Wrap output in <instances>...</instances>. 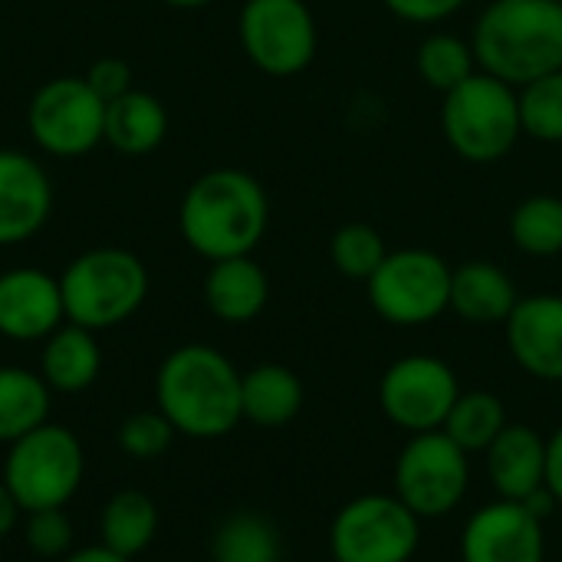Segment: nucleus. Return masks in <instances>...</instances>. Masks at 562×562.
Listing matches in <instances>:
<instances>
[{"label":"nucleus","mask_w":562,"mask_h":562,"mask_svg":"<svg viewBox=\"0 0 562 562\" xmlns=\"http://www.w3.org/2000/svg\"><path fill=\"white\" fill-rule=\"evenodd\" d=\"M178 224L188 247L211 263L247 257L267 234L270 201L254 175L240 168H214L184 191Z\"/></svg>","instance_id":"f257e3e1"},{"label":"nucleus","mask_w":562,"mask_h":562,"mask_svg":"<svg viewBox=\"0 0 562 562\" xmlns=\"http://www.w3.org/2000/svg\"><path fill=\"white\" fill-rule=\"evenodd\" d=\"M481 72L514 89L562 69V0H491L471 33Z\"/></svg>","instance_id":"f03ea898"},{"label":"nucleus","mask_w":562,"mask_h":562,"mask_svg":"<svg viewBox=\"0 0 562 562\" xmlns=\"http://www.w3.org/2000/svg\"><path fill=\"white\" fill-rule=\"evenodd\" d=\"M158 412L188 438H221L240 418V372L201 342L175 349L155 379Z\"/></svg>","instance_id":"7ed1b4c3"},{"label":"nucleus","mask_w":562,"mask_h":562,"mask_svg":"<svg viewBox=\"0 0 562 562\" xmlns=\"http://www.w3.org/2000/svg\"><path fill=\"white\" fill-rule=\"evenodd\" d=\"M441 135L468 165L504 161L524 138L517 89L491 72H474L445 95Z\"/></svg>","instance_id":"20e7f679"},{"label":"nucleus","mask_w":562,"mask_h":562,"mask_svg":"<svg viewBox=\"0 0 562 562\" xmlns=\"http://www.w3.org/2000/svg\"><path fill=\"white\" fill-rule=\"evenodd\" d=\"M59 290L66 319L99 333L138 313L148 296V270L122 247H95L63 270Z\"/></svg>","instance_id":"39448f33"},{"label":"nucleus","mask_w":562,"mask_h":562,"mask_svg":"<svg viewBox=\"0 0 562 562\" xmlns=\"http://www.w3.org/2000/svg\"><path fill=\"white\" fill-rule=\"evenodd\" d=\"M82 445L63 425H40L10 445L3 464V484L16 497L23 514L66 507L82 484Z\"/></svg>","instance_id":"423d86ee"},{"label":"nucleus","mask_w":562,"mask_h":562,"mask_svg":"<svg viewBox=\"0 0 562 562\" xmlns=\"http://www.w3.org/2000/svg\"><path fill=\"white\" fill-rule=\"evenodd\" d=\"M451 267L425 247L389 250L379 270L366 280L372 310L392 326H425L451 310Z\"/></svg>","instance_id":"0eeeda50"},{"label":"nucleus","mask_w":562,"mask_h":562,"mask_svg":"<svg viewBox=\"0 0 562 562\" xmlns=\"http://www.w3.org/2000/svg\"><path fill=\"white\" fill-rule=\"evenodd\" d=\"M237 33L247 59L273 79L300 76L319 49L316 16L306 0H247Z\"/></svg>","instance_id":"6e6552de"},{"label":"nucleus","mask_w":562,"mask_h":562,"mask_svg":"<svg viewBox=\"0 0 562 562\" xmlns=\"http://www.w3.org/2000/svg\"><path fill=\"white\" fill-rule=\"evenodd\" d=\"M26 125L46 155L79 158L105 142V102L92 92L86 76H59L36 89Z\"/></svg>","instance_id":"1a4fd4ad"},{"label":"nucleus","mask_w":562,"mask_h":562,"mask_svg":"<svg viewBox=\"0 0 562 562\" xmlns=\"http://www.w3.org/2000/svg\"><path fill=\"white\" fill-rule=\"evenodd\" d=\"M468 491V451L445 431L415 435L395 464V497L418 517L451 514Z\"/></svg>","instance_id":"9d476101"},{"label":"nucleus","mask_w":562,"mask_h":562,"mask_svg":"<svg viewBox=\"0 0 562 562\" xmlns=\"http://www.w3.org/2000/svg\"><path fill=\"white\" fill-rule=\"evenodd\" d=\"M418 550V514L398 497H359L333 524L336 562H408Z\"/></svg>","instance_id":"9b49d317"},{"label":"nucleus","mask_w":562,"mask_h":562,"mask_svg":"<svg viewBox=\"0 0 562 562\" xmlns=\"http://www.w3.org/2000/svg\"><path fill=\"white\" fill-rule=\"evenodd\" d=\"M458 398L461 392H458V379L451 366L435 356L398 359L379 385V402L385 415L398 428L415 431V435L435 431L438 425H445Z\"/></svg>","instance_id":"f8f14e48"},{"label":"nucleus","mask_w":562,"mask_h":562,"mask_svg":"<svg viewBox=\"0 0 562 562\" xmlns=\"http://www.w3.org/2000/svg\"><path fill=\"white\" fill-rule=\"evenodd\" d=\"M464 562H543V527L520 501H501L471 517L461 540Z\"/></svg>","instance_id":"ddd939ff"},{"label":"nucleus","mask_w":562,"mask_h":562,"mask_svg":"<svg viewBox=\"0 0 562 562\" xmlns=\"http://www.w3.org/2000/svg\"><path fill=\"white\" fill-rule=\"evenodd\" d=\"M66 319L59 280L36 267L0 273V336L13 342H40Z\"/></svg>","instance_id":"4468645a"},{"label":"nucleus","mask_w":562,"mask_h":562,"mask_svg":"<svg viewBox=\"0 0 562 562\" xmlns=\"http://www.w3.org/2000/svg\"><path fill=\"white\" fill-rule=\"evenodd\" d=\"M49 211L53 184L43 165L23 151L0 148V247L36 237Z\"/></svg>","instance_id":"2eb2a0df"},{"label":"nucleus","mask_w":562,"mask_h":562,"mask_svg":"<svg viewBox=\"0 0 562 562\" xmlns=\"http://www.w3.org/2000/svg\"><path fill=\"white\" fill-rule=\"evenodd\" d=\"M507 346L530 375L562 382V296L537 293L520 300L507 316Z\"/></svg>","instance_id":"dca6fc26"},{"label":"nucleus","mask_w":562,"mask_h":562,"mask_svg":"<svg viewBox=\"0 0 562 562\" xmlns=\"http://www.w3.org/2000/svg\"><path fill=\"white\" fill-rule=\"evenodd\" d=\"M487 471L504 501H527L547 487V445L527 425H507L487 448Z\"/></svg>","instance_id":"f3484780"},{"label":"nucleus","mask_w":562,"mask_h":562,"mask_svg":"<svg viewBox=\"0 0 562 562\" xmlns=\"http://www.w3.org/2000/svg\"><path fill=\"white\" fill-rule=\"evenodd\" d=\"M270 300V280L263 267L247 257L214 260L204 277V303L221 323H250Z\"/></svg>","instance_id":"a211bd4d"},{"label":"nucleus","mask_w":562,"mask_h":562,"mask_svg":"<svg viewBox=\"0 0 562 562\" xmlns=\"http://www.w3.org/2000/svg\"><path fill=\"white\" fill-rule=\"evenodd\" d=\"M517 303L510 273L491 260H468L451 273V310L468 323H507Z\"/></svg>","instance_id":"6ab92c4d"},{"label":"nucleus","mask_w":562,"mask_h":562,"mask_svg":"<svg viewBox=\"0 0 562 562\" xmlns=\"http://www.w3.org/2000/svg\"><path fill=\"white\" fill-rule=\"evenodd\" d=\"M99 369H102V352L92 329L69 323L43 339L40 375L53 392H66V395L86 392L99 379Z\"/></svg>","instance_id":"aec40b11"},{"label":"nucleus","mask_w":562,"mask_h":562,"mask_svg":"<svg viewBox=\"0 0 562 562\" xmlns=\"http://www.w3.org/2000/svg\"><path fill=\"white\" fill-rule=\"evenodd\" d=\"M168 135L165 105L142 89H128L125 95L105 102V142L122 155H148Z\"/></svg>","instance_id":"412c9836"},{"label":"nucleus","mask_w":562,"mask_h":562,"mask_svg":"<svg viewBox=\"0 0 562 562\" xmlns=\"http://www.w3.org/2000/svg\"><path fill=\"white\" fill-rule=\"evenodd\" d=\"M303 408V382L286 366H257L240 375V412L247 422L277 428L300 415Z\"/></svg>","instance_id":"4be33fe9"},{"label":"nucleus","mask_w":562,"mask_h":562,"mask_svg":"<svg viewBox=\"0 0 562 562\" xmlns=\"http://www.w3.org/2000/svg\"><path fill=\"white\" fill-rule=\"evenodd\" d=\"M49 392L43 375L0 366V445H13L49 422Z\"/></svg>","instance_id":"5701e85b"},{"label":"nucleus","mask_w":562,"mask_h":562,"mask_svg":"<svg viewBox=\"0 0 562 562\" xmlns=\"http://www.w3.org/2000/svg\"><path fill=\"white\" fill-rule=\"evenodd\" d=\"M155 530H158L155 501L142 491H128V487L109 497L102 520H99L102 547H109L112 553H119L125 560L148 550V543L155 540Z\"/></svg>","instance_id":"b1692460"},{"label":"nucleus","mask_w":562,"mask_h":562,"mask_svg":"<svg viewBox=\"0 0 562 562\" xmlns=\"http://www.w3.org/2000/svg\"><path fill=\"white\" fill-rule=\"evenodd\" d=\"M415 69H418V79L428 89L441 92V95H448L451 89H458L461 82H468L474 72H481L471 40H464L458 33H448V30L428 33L418 43V49H415Z\"/></svg>","instance_id":"393cba45"},{"label":"nucleus","mask_w":562,"mask_h":562,"mask_svg":"<svg viewBox=\"0 0 562 562\" xmlns=\"http://www.w3.org/2000/svg\"><path fill=\"white\" fill-rule=\"evenodd\" d=\"M510 240L527 257L562 254V198L530 194L510 211Z\"/></svg>","instance_id":"a878e982"},{"label":"nucleus","mask_w":562,"mask_h":562,"mask_svg":"<svg viewBox=\"0 0 562 562\" xmlns=\"http://www.w3.org/2000/svg\"><path fill=\"white\" fill-rule=\"evenodd\" d=\"M214 562H280V537L260 514H234L211 543Z\"/></svg>","instance_id":"bb28decb"},{"label":"nucleus","mask_w":562,"mask_h":562,"mask_svg":"<svg viewBox=\"0 0 562 562\" xmlns=\"http://www.w3.org/2000/svg\"><path fill=\"white\" fill-rule=\"evenodd\" d=\"M507 428V412L497 395L471 392L461 395L445 418V435L464 451H487L494 438Z\"/></svg>","instance_id":"cd10ccee"},{"label":"nucleus","mask_w":562,"mask_h":562,"mask_svg":"<svg viewBox=\"0 0 562 562\" xmlns=\"http://www.w3.org/2000/svg\"><path fill=\"white\" fill-rule=\"evenodd\" d=\"M385 257H389L385 237L379 234V227H372L366 221L342 224L333 234V240H329V260L349 280H362L366 283L379 270V263Z\"/></svg>","instance_id":"c85d7f7f"},{"label":"nucleus","mask_w":562,"mask_h":562,"mask_svg":"<svg viewBox=\"0 0 562 562\" xmlns=\"http://www.w3.org/2000/svg\"><path fill=\"white\" fill-rule=\"evenodd\" d=\"M524 135L543 145H562V69L517 89Z\"/></svg>","instance_id":"c756f323"},{"label":"nucleus","mask_w":562,"mask_h":562,"mask_svg":"<svg viewBox=\"0 0 562 562\" xmlns=\"http://www.w3.org/2000/svg\"><path fill=\"white\" fill-rule=\"evenodd\" d=\"M175 425L161 415V412H138L132 418L122 422L119 428V448L135 458V461H151L158 454L168 451L171 438H175Z\"/></svg>","instance_id":"7c9ffc66"},{"label":"nucleus","mask_w":562,"mask_h":562,"mask_svg":"<svg viewBox=\"0 0 562 562\" xmlns=\"http://www.w3.org/2000/svg\"><path fill=\"white\" fill-rule=\"evenodd\" d=\"M26 543L36 557L53 560L63 557L72 547V524L63 514V507L53 510H33L26 517Z\"/></svg>","instance_id":"2f4dec72"},{"label":"nucleus","mask_w":562,"mask_h":562,"mask_svg":"<svg viewBox=\"0 0 562 562\" xmlns=\"http://www.w3.org/2000/svg\"><path fill=\"white\" fill-rule=\"evenodd\" d=\"M86 82L92 86V92L102 99V102H112L119 95H125L132 89V69L125 59L119 56H102L89 66L86 72Z\"/></svg>","instance_id":"473e14b6"},{"label":"nucleus","mask_w":562,"mask_h":562,"mask_svg":"<svg viewBox=\"0 0 562 562\" xmlns=\"http://www.w3.org/2000/svg\"><path fill=\"white\" fill-rule=\"evenodd\" d=\"M392 16L415 23V26H435L448 16H454L468 0H382Z\"/></svg>","instance_id":"72a5a7b5"},{"label":"nucleus","mask_w":562,"mask_h":562,"mask_svg":"<svg viewBox=\"0 0 562 562\" xmlns=\"http://www.w3.org/2000/svg\"><path fill=\"white\" fill-rule=\"evenodd\" d=\"M547 487L562 504V428L547 445Z\"/></svg>","instance_id":"f704fd0d"},{"label":"nucleus","mask_w":562,"mask_h":562,"mask_svg":"<svg viewBox=\"0 0 562 562\" xmlns=\"http://www.w3.org/2000/svg\"><path fill=\"white\" fill-rule=\"evenodd\" d=\"M20 504H16V497L10 494V487L3 484V477H0V540L16 527V520H20Z\"/></svg>","instance_id":"c9c22d12"},{"label":"nucleus","mask_w":562,"mask_h":562,"mask_svg":"<svg viewBox=\"0 0 562 562\" xmlns=\"http://www.w3.org/2000/svg\"><path fill=\"white\" fill-rule=\"evenodd\" d=\"M63 562H132L125 560V557H119V553H112L109 547H86V550H76V553H69Z\"/></svg>","instance_id":"e433bc0d"},{"label":"nucleus","mask_w":562,"mask_h":562,"mask_svg":"<svg viewBox=\"0 0 562 562\" xmlns=\"http://www.w3.org/2000/svg\"><path fill=\"white\" fill-rule=\"evenodd\" d=\"M168 7H178V10H198V7H207L214 0H165Z\"/></svg>","instance_id":"4c0bfd02"}]
</instances>
